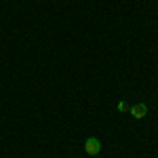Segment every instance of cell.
<instances>
[{
  "instance_id": "1",
  "label": "cell",
  "mask_w": 158,
  "mask_h": 158,
  "mask_svg": "<svg viewBox=\"0 0 158 158\" xmlns=\"http://www.w3.org/2000/svg\"><path fill=\"white\" fill-rule=\"evenodd\" d=\"M85 152L89 156H97L99 152H101V139H97V137L85 139Z\"/></svg>"
},
{
  "instance_id": "2",
  "label": "cell",
  "mask_w": 158,
  "mask_h": 158,
  "mask_svg": "<svg viewBox=\"0 0 158 158\" xmlns=\"http://www.w3.org/2000/svg\"><path fill=\"white\" fill-rule=\"evenodd\" d=\"M129 112H131V116H133L135 120H141V118L148 114V106L146 103H135V106L129 108Z\"/></svg>"
},
{
  "instance_id": "3",
  "label": "cell",
  "mask_w": 158,
  "mask_h": 158,
  "mask_svg": "<svg viewBox=\"0 0 158 158\" xmlns=\"http://www.w3.org/2000/svg\"><path fill=\"white\" fill-rule=\"evenodd\" d=\"M118 110H120V112H127V110H129L127 101H120V103H118Z\"/></svg>"
},
{
  "instance_id": "4",
  "label": "cell",
  "mask_w": 158,
  "mask_h": 158,
  "mask_svg": "<svg viewBox=\"0 0 158 158\" xmlns=\"http://www.w3.org/2000/svg\"><path fill=\"white\" fill-rule=\"evenodd\" d=\"M156 99H158V93H156Z\"/></svg>"
}]
</instances>
